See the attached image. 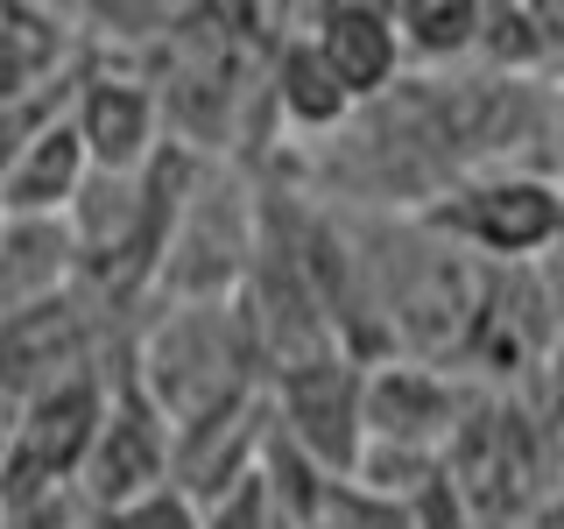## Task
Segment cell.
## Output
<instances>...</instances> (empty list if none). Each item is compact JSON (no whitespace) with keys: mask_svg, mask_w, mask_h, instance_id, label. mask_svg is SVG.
<instances>
[{"mask_svg":"<svg viewBox=\"0 0 564 529\" xmlns=\"http://www.w3.org/2000/svg\"><path fill=\"white\" fill-rule=\"evenodd\" d=\"M254 360H261L254 332H247V317L234 304H170L149 325L128 381L155 402V417H163L170 438H176V431H191V423L261 396V388L247 381Z\"/></svg>","mask_w":564,"mask_h":529,"instance_id":"obj_1","label":"cell"},{"mask_svg":"<svg viewBox=\"0 0 564 529\" xmlns=\"http://www.w3.org/2000/svg\"><path fill=\"white\" fill-rule=\"evenodd\" d=\"M423 234L452 240V255H480L487 269H536L564 247V184L529 163H487L423 205Z\"/></svg>","mask_w":564,"mask_h":529,"instance_id":"obj_2","label":"cell"},{"mask_svg":"<svg viewBox=\"0 0 564 529\" xmlns=\"http://www.w3.org/2000/svg\"><path fill=\"white\" fill-rule=\"evenodd\" d=\"M360 375L367 367L352 353H317V360H296V367H275V388L269 402V431L275 445H290L317 481L346 487L352 466L367 452V423H360Z\"/></svg>","mask_w":564,"mask_h":529,"instance_id":"obj_3","label":"cell"},{"mask_svg":"<svg viewBox=\"0 0 564 529\" xmlns=\"http://www.w3.org/2000/svg\"><path fill=\"white\" fill-rule=\"evenodd\" d=\"M170 466H176L170 423L155 417V402L141 396L134 381H113V396H106V417H99V438H93V452H85V466H78L85 508H93L99 522L120 516V508L149 501V494H163V487H170Z\"/></svg>","mask_w":564,"mask_h":529,"instance_id":"obj_4","label":"cell"},{"mask_svg":"<svg viewBox=\"0 0 564 529\" xmlns=\"http://www.w3.org/2000/svg\"><path fill=\"white\" fill-rule=\"evenodd\" d=\"M466 402L473 396L431 360H381L360 375V423H367V445L375 452L445 458Z\"/></svg>","mask_w":564,"mask_h":529,"instance_id":"obj_5","label":"cell"},{"mask_svg":"<svg viewBox=\"0 0 564 529\" xmlns=\"http://www.w3.org/2000/svg\"><path fill=\"white\" fill-rule=\"evenodd\" d=\"M99 360V317L85 311V290L0 317V417H14L29 396L70 375H93Z\"/></svg>","mask_w":564,"mask_h":529,"instance_id":"obj_6","label":"cell"},{"mask_svg":"<svg viewBox=\"0 0 564 529\" xmlns=\"http://www.w3.org/2000/svg\"><path fill=\"white\" fill-rule=\"evenodd\" d=\"M64 120L99 176H141L163 155V99L134 71H85L70 85Z\"/></svg>","mask_w":564,"mask_h":529,"instance_id":"obj_7","label":"cell"},{"mask_svg":"<svg viewBox=\"0 0 564 529\" xmlns=\"http://www.w3.org/2000/svg\"><path fill=\"white\" fill-rule=\"evenodd\" d=\"M311 50L332 64V78L352 93V106H381L402 85V43H395V14L375 0H325L304 14Z\"/></svg>","mask_w":564,"mask_h":529,"instance_id":"obj_8","label":"cell"},{"mask_svg":"<svg viewBox=\"0 0 564 529\" xmlns=\"http://www.w3.org/2000/svg\"><path fill=\"white\" fill-rule=\"evenodd\" d=\"M78 276L85 261L70 240V219H22V212L0 219V317L57 304L78 290Z\"/></svg>","mask_w":564,"mask_h":529,"instance_id":"obj_9","label":"cell"},{"mask_svg":"<svg viewBox=\"0 0 564 529\" xmlns=\"http://www.w3.org/2000/svg\"><path fill=\"white\" fill-rule=\"evenodd\" d=\"M85 176H93V163H85L70 120L57 114L50 128H35L22 149L8 155V170H0V212H22V219H64V212L78 205Z\"/></svg>","mask_w":564,"mask_h":529,"instance_id":"obj_10","label":"cell"},{"mask_svg":"<svg viewBox=\"0 0 564 529\" xmlns=\"http://www.w3.org/2000/svg\"><path fill=\"white\" fill-rule=\"evenodd\" d=\"M269 106H275V120L290 134H304V141H317V134H346L352 128V93L339 78H332V64L311 50V35L304 29H290L275 43V57H269Z\"/></svg>","mask_w":564,"mask_h":529,"instance_id":"obj_11","label":"cell"},{"mask_svg":"<svg viewBox=\"0 0 564 529\" xmlns=\"http://www.w3.org/2000/svg\"><path fill=\"white\" fill-rule=\"evenodd\" d=\"M395 14V43H402V71H445V64H473L480 50V0H402Z\"/></svg>","mask_w":564,"mask_h":529,"instance_id":"obj_12","label":"cell"},{"mask_svg":"<svg viewBox=\"0 0 564 529\" xmlns=\"http://www.w3.org/2000/svg\"><path fill=\"white\" fill-rule=\"evenodd\" d=\"M473 64H487V78H536L543 43H536L529 0H480V50H473Z\"/></svg>","mask_w":564,"mask_h":529,"instance_id":"obj_13","label":"cell"},{"mask_svg":"<svg viewBox=\"0 0 564 529\" xmlns=\"http://www.w3.org/2000/svg\"><path fill=\"white\" fill-rule=\"evenodd\" d=\"M325 529H416V522L402 501H381V494H360V487H332Z\"/></svg>","mask_w":564,"mask_h":529,"instance_id":"obj_14","label":"cell"},{"mask_svg":"<svg viewBox=\"0 0 564 529\" xmlns=\"http://www.w3.org/2000/svg\"><path fill=\"white\" fill-rule=\"evenodd\" d=\"M106 529H198V508H191L176 487H163V494H149V501L106 516Z\"/></svg>","mask_w":564,"mask_h":529,"instance_id":"obj_15","label":"cell"},{"mask_svg":"<svg viewBox=\"0 0 564 529\" xmlns=\"http://www.w3.org/2000/svg\"><path fill=\"white\" fill-rule=\"evenodd\" d=\"M529 14H536L543 71H557V64H564V0H529Z\"/></svg>","mask_w":564,"mask_h":529,"instance_id":"obj_16","label":"cell"},{"mask_svg":"<svg viewBox=\"0 0 564 529\" xmlns=\"http://www.w3.org/2000/svg\"><path fill=\"white\" fill-rule=\"evenodd\" d=\"M551 494H564V423H557V438H551Z\"/></svg>","mask_w":564,"mask_h":529,"instance_id":"obj_17","label":"cell"},{"mask_svg":"<svg viewBox=\"0 0 564 529\" xmlns=\"http://www.w3.org/2000/svg\"><path fill=\"white\" fill-rule=\"evenodd\" d=\"M0 529H8V522H0Z\"/></svg>","mask_w":564,"mask_h":529,"instance_id":"obj_18","label":"cell"}]
</instances>
